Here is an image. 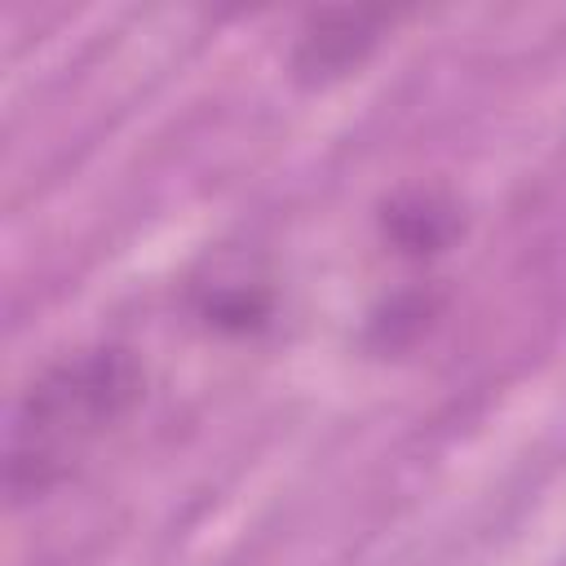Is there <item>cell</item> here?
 I'll list each match as a JSON object with an SVG mask.
<instances>
[{"mask_svg":"<svg viewBox=\"0 0 566 566\" xmlns=\"http://www.w3.org/2000/svg\"><path fill=\"white\" fill-rule=\"evenodd\" d=\"M146 371L128 345H84L49 363L13 402L4 429L9 504H35L133 416Z\"/></svg>","mask_w":566,"mask_h":566,"instance_id":"cell-1","label":"cell"},{"mask_svg":"<svg viewBox=\"0 0 566 566\" xmlns=\"http://www.w3.org/2000/svg\"><path fill=\"white\" fill-rule=\"evenodd\" d=\"M385 239L407 256L442 252L460 234V208L442 190H402L380 212Z\"/></svg>","mask_w":566,"mask_h":566,"instance_id":"cell-3","label":"cell"},{"mask_svg":"<svg viewBox=\"0 0 566 566\" xmlns=\"http://www.w3.org/2000/svg\"><path fill=\"white\" fill-rule=\"evenodd\" d=\"M394 22L385 9H323L310 13V22L296 35L292 49V75L305 88H323L332 80H345L367 62V53L380 44V31Z\"/></svg>","mask_w":566,"mask_h":566,"instance_id":"cell-2","label":"cell"},{"mask_svg":"<svg viewBox=\"0 0 566 566\" xmlns=\"http://www.w3.org/2000/svg\"><path fill=\"white\" fill-rule=\"evenodd\" d=\"M199 314L221 332H256L270 318V292L256 283H217Z\"/></svg>","mask_w":566,"mask_h":566,"instance_id":"cell-4","label":"cell"}]
</instances>
